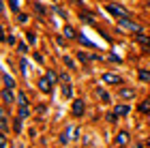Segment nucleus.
<instances>
[{
  "mask_svg": "<svg viewBox=\"0 0 150 148\" xmlns=\"http://www.w3.org/2000/svg\"><path fill=\"white\" fill-rule=\"evenodd\" d=\"M105 9H107V13H112V15H116V17H129V11L125 9V6H120V4L110 2Z\"/></svg>",
  "mask_w": 150,
  "mask_h": 148,
  "instance_id": "obj_1",
  "label": "nucleus"
},
{
  "mask_svg": "<svg viewBox=\"0 0 150 148\" xmlns=\"http://www.w3.org/2000/svg\"><path fill=\"white\" fill-rule=\"evenodd\" d=\"M118 28H120V30H133V32H142V26H137L135 22H131V19H127V17H120Z\"/></svg>",
  "mask_w": 150,
  "mask_h": 148,
  "instance_id": "obj_2",
  "label": "nucleus"
},
{
  "mask_svg": "<svg viewBox=\"0 0 150 148\" xmlns=\"http://www.w3.org/2000/svg\"><path fill=\"white\" fill-rule=\"evenodd\" d=\"M75 137H77V129H75V127H67V131L60 135V142L67 144L69 140H75Z\"/></svg>",
  "mask_w": 150,
  "mask_h": 148,
  "instance_id": "obj_3",
  "label": "nucleus"
},
{
  "mask_svg": "<svg viewBox=\"0 0 150 148\" xmlns=\"http://www.w3.org/2000/svg\"><path fill=\"white\" fill-rule=\"evenodd\" d=\"M103 82H105V84H122V79H120V75H116V73L105 71V73H103Z\"/></svg>",
  "mask_w": 150,
  "mask_h": 148,
  "instance_id": "obj_4",
  "label": "nucleus"
},
{
  "mask_svg": "<svg viewBox=\"0 0 150 148\" xmlns=\"http://www.w3.org/2000/svg\"><path fill=\"white\" fill-rule=\"evenodd\" d=\"M84 110H86V107H84V101H81V99H75L73 101V116H84Z\"/></svg>",
  "mask_w": 150,
  "mask_h": 148,
  "instance_id": "obj_5",
  "label": "nucleus"
},
{
  "mask_svg": "<svg viewBox=\"0 0 150 148\" xmlns=\"http://www.w3.org/2000/svg\"><path fill=\"white\" fill-rule=\"evenodd\" d=\"M39 88L43 92H52V79L50 77H41L39 79Z\"/></svg>",
  "mask_w": 150,
  "mask_h": 148,
  "instance_id": "obj_6",
  "label": "nucleus"
},
{
  "mask_svg": "<svg viewBox=\"0 0 150 148\" xmlns=\"http://www.w3.org/2000/svg\"><path fill=\"white\" fill-rule=\"evenodd\" d=\"M127 142H129V133L127 131H120L118 135H116V144L122 146V144H127Z\"/></svg>",
  "mask_w": 150,
  "mask_h": 148,
  "instance_id": "obj_7",
  "label": "nucleus"
},
{
  "mask_svg": "<svg viewBox=\"0 0 150 148\" xmlns=\"http://www.w3.org/2000/svg\"><path fill=\"white\" fill-rule=\"evenodd\" d=\"M120 97L122 99H135V90L133 88H122L120 90Z\"/></svg>",
  "mask_w": 150,
  "mask_h": 148,
  "instance_id": "obj_8",
  "label": "nucleus"
},
{
  "mask_svg": "<svg viewBox=\"0 0 150 148\" xmlns=\"http://www.w3.org/2000/svg\"><path fill=\"white\" fill-rule=\"evenodd\" d=\"M139 114H150V101H142V103L137 105Z\"/></svg>",
  "mask_w": 150,
  "mask_h": 148,
  "instance_id": "obj_9",
  "label": "nucleus"
},
{
  "mask_svg": "<svg viewBox=\"0 0 150 148\" xmlns=\"http://www.w3.org/2000/svg\"><path fill=\"white\" fill-rule=\"evenodd\" d=\"M127 114H129V105H118V107H116V116H127Z\"/></svg>",
  "mask_w": 150,
  "mask_h": 148,
  "instance_id": "obj_10",
  "label": "nucleus"
},
{
  "mask_svg": "<svg viewBox=\"0 0 150 148\" xmlns=\"http://www.w3.org/2000/svg\"><path fill=\"white\" fill-rule=\"evenodd\" d=\"M30 116V110H28V105H19V118H28Z\"/></svg>",
  "mask_w": 150,
  "mask_h": 148,
  "instance_id": "obj_11",
  "label": "nucleus"
},
{
  "mask_svg": "<svg viewBox=\"0 0 150 148\" xmlns=\"http://www.w3.org/2000/svg\"><path fill=\"white\" fill-rule=\"evenodd\" d=\"M137 41L142 43V45H146V47H148V45H150V39L144 35V32H137Z\"/></svg>",
  "mask_w": 150,
  "mask_h": 148,
  "instance_id": "obj_12",
  "label": "nucleus"
},
{
  "mask_svg": "<svg viewBox=\"0 0 150 148\" xmlns=\"http://www.w3.org/2000/svg\"><path fill=\"white\" fill-rule=\"evenodd\" d=\"M2 101H4V103H11V101H13V95H11V88H6V90H2Z\"/></svg>",
  "mask_w": 150,
  "mask_h": 148,
  "instance_id": "obj_13",
  "label": "nucleus"
},
{
  "mask_svg": "<svg viewBox=\"0 0 150 148\" xmlns=\"http://www.w3.org/2000/svg\"><path fill=\"white\" fill-rule=\"evenodd\" d=\"M79 17H81V19H84V22H86V24H92V22H94V17L90 15V13H86V11H81V13H79Z\"/></svg>",
  "mask_w": 150,
  "mask_h": 148,
  "instance_id": "obj_14",
  "label": "nucleus"
},
{
  "mask_svg": "<svg viewBox=\"0 0 150 148\" xmlns=\"http://www.w3.org/2000/svg\"><path fill=\"white\" fill-rule=\"evenodd\" d=\"M6 129H9V127H6V116H4V112H2V114H0V131L6 133Z\"/></svg>",
  "mask_w": 150,
  "mask_h": 148,
  "instance_id": "obj_15",
  "label": "nucleus"
},
{
  "mask_svg": "<svg viewBox=\"0 0 150 148\" xmlns=\"http://www.w3.org/2000/svg\"><path fill=\"white\" fill-rule=\"evenodd\" d=\"M139 79L144 84H150V71H139Z\"/></svg>",
  "mask_w": 150,
  "mask_h": 148,
  "instance_id": "obj_16",
  "label": "nucleus"
},
{
  "mask_svg": "<svg viewBox=\"0 0 150 148\" xmlns=\"http://www.w3.org/2000/svg\"><path fill=\"white\" fill-rule=\"evenodd\" d=\"M2 82H4L6 88H13V86H15V82H13V79H11L9 75H2Z\"/></svg>",
  "mask_w": 150,
  "mask_h": 148,
  "instance_id": "obj_17",
  "label": "nucleus"
},
{
  "mask_svg": "<svg viewBox=\"0 0 150 148\" xmlns=\"http://www.w3.org/2000/svg\"><path fill=\"white\" fill-rule=\"evenodd\" d=\"M64 35H67V37H71V39H75V37H77V35H75V30L71 28V26H67V28H64Z\"/></svg>",
  "mask_w": 150,
  "mask_h": 148,
  "instance_id": "obj_18",
  "label": "nucleus"
},
{
  "mask_svg": "<svg viewBox=\"0 0 150 148\" xmlns=\"http://www.w3.org/2000/svg\"><path fill=\"white\" fill-rule=\"evenodd\" d=\"M17 101H19V105H28V99H26V95H19Z\"/></svg>",
  "mask_w": 150,
  "mask_h": 148,
  "instance_id": "obj_19",
  "label": "nucleus"
},
{
  "mask_svg": "<svg viewBox=\"0 0 150 148\" xmlns=\"http://www.w3.org/2000/svg\"><path fill=\"white\" fill-rule=\"evenodd\" d=\"M47 77H50L52 82H56V79H58V75H56V71H47Z\"/></svg>",
  "mask_w": 150,
  "mask_h": 148,
  "instance_id": "obj_20",
  "label": "nucleus"
},
{
  "mask_svg": "<svg viewBox=\"0 0 150 148\" xmlns=\"http://www.w3.org/2000/svg\"><path fill=\"white\" fill-rule=\"evenodd\" d=\"M99 97H101V99H103V101H110V95H107V92H105V90H99Z\"/></svg>",
  "mask_w": 150,
  "mask_h": 148,
  "instance_id": "obj_21",
  "label": "nucleus"
},
{
  "mask_svg": "<svg viewBox=\"0 0 150 148\" xmlns=\"http://www.w3.org/2000/svg\"><path fill=\"white\" fill-rule=\"evenodd\" d=\"M28 41H30V43H35V41H37V37H35V32H28Z\"/></svg>",
  "mask_w": 150,
  "mask_h": 148,
  "instance_id": "obj_22",
  "label": "nucleus"
},
{
  "mask_svg": "<svg viewBox=\"0 0 150 148\" xmlns=\"http://www.w3.org/2000/svg\"><path fill=\"white\" fill-rule=\"evenodd\" d=\"M79 60H81V62H88V56H86L84 52H79Z\"/></svg>",
  "mask_w": 150,
  "mask_h": 148,
  "instance_id": "obj_23",
  "label": "nucleus"
},
{
  "mask_svg": "<svg viewBox=\"0 0 150 148\" xmlns=\"http://www.w3.org/2000/svg\"><path fill=\"white\" fill-rule=\"evenodd\" d=\"M19 52H22V54H26V52H28V47H26L24 43H19Z\"/></svg>",
  "mask_w": 150,
  "mask_h": 148,
  "instance_id": "obj_24",
  "label": "nucleus"
},
{
  "mask_svg": "<svg viewBox=\"0 0 150 148\" xmlns=\"http://www.w3.org/2000/svg\"><path fill=\"white\" fill-rule=\"evenodd\" d=\"M11 6H13V9H17V0H11Z\"/></svg>",
  "mask_w": 150,
  "mask_h": 148,
  "instance_id": "obj_25",
  "label": "nucleus"
}]
</instances>
